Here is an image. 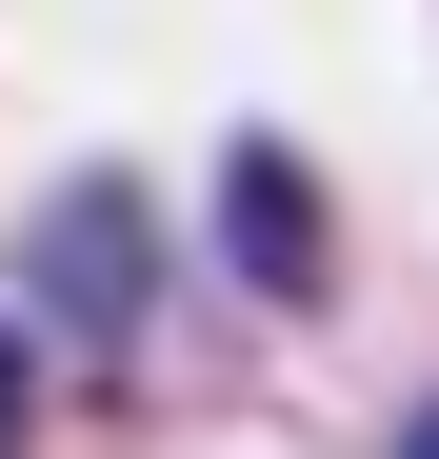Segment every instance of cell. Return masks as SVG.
I'll return each mask as SVG.
<instances>
[{
	"mask_svg": "<svg viewBox=\"0 0 439 459\" xmlns=\"http://www.w3.org/2000/svg\"><path fill=\"white\" fill-rule=\"evenodd\" d=\"M220 240H240L260 299H320V280H340V260H320V180H300V140H240V160H220Z\"/></svg>",
	"mask_w": 439,
	"mask_h": 459,
	"instance_id": "7a4b0ae2",
	"label": "cell"
},
{
	"mask_svg": "<svg viewBox=\"0 0 439 459\" xmlns=\"http://www.w3.org/2000/svg\"><path fill=\"white\" fill-rule=\"evenodd\" d=\"M40 439V379H21V340H0V459H21Z\"/></svg>",
	"mask_w": 439,
	"mask_h": 459,
	"instance_id": "3957f363",
	"label": "cell"
},
{
	"mask_svg": "<svg viewBox=\"0 0 439 459\" xmlns=\"http://www.w3.org/2000/svg\"><path fill=\"white\" fill-rule=\"evenodd\" d=\"M419 459H439V420H419Z\"/></svg>",
	"mask_w": 439,
	"mask_h": 459,
	"instance_id": "277c9868",
	"label": "cell"
},
{
	"mask_svg": "<svg viewBox=\"0 0 439 459\" xmlns=\"http://www.w3.org/2000/svg\"><path fill=\"white\" fill-rule=\"evenodd\" d=\"M21 280H40V320H60V340H100V359H120V340H140V180L40 200V260H21Z\"/></svg>",
	"mask_w": 439,
	"mask_h": 459,
	"instance_id": "6da1fadb",
	"label": "cell"
}]
</instances>
